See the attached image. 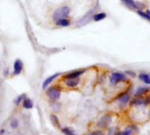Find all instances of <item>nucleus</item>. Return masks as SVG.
Segmentation results:
<instances>
[{"label":"nucleus","mask_w":150,"mask_h":135,"mask_svg":"<svg viewBox=\"0 0 150 135\" xmlns=\"http://www.w3.org/2000/svg\"><path fill=\"white\" fill-rule=\"evenodd\" d=\"M46 96L50 99L51 102H57L62 94V87L58 84L48 86L46 90Z\"/></svg>","instance_id":"obj_1"},{"label":"nucleus","mask_w":150,"mask_h":135,"mask_svg":"<svg viewBox=\"0 0 150 135\" xmlns=\"http://www.w3.org/2000/svg\"><path fill=\"white\" fill-rule=\"evenodd\" d=\"M127 81V76L122 72H112L110 76V83L112 85H118L119 83Z\"/></svg>","instance_id":"obj_2"},{"label":"nucleus","mask_w":150,"mask_h":135,"mask_svg":"<svg viewBox=\"0 0 150 135\" xmlns=\"http://www.w3.org/2000/svg\"><path fill=\"white\" fill-rule=\"evenodd\" d=\"M70 12V9L68 7V6H62L60 8H58L54 12V16H53V18L54 20L56 22L60 19H62V18H66L69 14Z\"/></svg>","instance_id":"obj_3"},{"label":"nucleus","mask_w":150,"mask_h":135,"mask_svg":"<svg viewBox=\"0 0 150 135\" xmlns=\"http://www.w3.org/2000/svg\"><path fill=\"white\" fill-rule=\"evenodd\" d=\"M86 72L85 69H76L70 72L66 73L62 78L63 79H76V78H80L81 76H83L84 73Z\"/></svg>","instance_id":"obj_4"},{"label":"nucleus","mask_w":150,"mask_h":135,"mask_svg":"<svg viewBox=\"0 0 150 135\" xmlns=\"http://www.w3.org/2000/svg\"><path fill=\"white\" fill-rule=\"evenodd\" d=\"M112 115H109V114L101 117V119L98 122V127L100 129H105V128H107L110 126L111 122H112Z\"/></svg>","instance_id":"obj_5"},{"label":"nucleus","mask_w":150,"mask_h":135,"mask_svg":"<svg viewBox=\"0 0 150 135\" xmlns=\"http://www.w3.org/2000/svg\"><path fill=\"white\" fill-rule=\"evenodd\" d=\"M149 104L147 103L146 98L145 97H134L132 100L129 102L130 106H146Z\"/></svg>","instance_id":"obj_6"},{"label":"nucleus","mask_w":150,"mask_h":135,"mask_svg":"<svg viewBox=\"0 0 150 135\" xmlns=\"http://www.w3.org/2000/svg\"><path fill=\"white\" fill-rule=\"evenodd\" d=\"M117 101H119V103L121 105H125L127 104H128L131 100V96L128 92H121L120 93L116 98H115Z\"/></svg>","instance_id":"obj_7"},{"label":"nucleus","mask_w":150,"mask_h":135,"mask_svg":"<svg viewBox=\"0 0 150 135\" xmlns=\"http://www.w3.org/2000/svg\"><path fill=\"white\" fill-rule=\"evenodd\" d=\"M24 68L23 61L20 59H17L14 63H13V71H12V76H18L22 73Z\"/></svg>","instance_id":"obj_8"},{"label":"nucleus","mask_w":150,"mask_h":135,"mask_svg":"<svg viewBox=\"0 0 150 135\" xmlns=\"http://www.w3.org/2000/svg\"><path fill=\"white\" fill-rule=\"evenodd\" d=\"M63 83L64 86L69 88V89H74L76 88L79 83H80V78H76V79H63Z\"/></svg>","instance_id":"obj_9"},{"label":"nucleus","mask_w":150,"mask_h":135,"mask_svg":"<svg viewBox=\"0 0 150 135\" xmlns=\"http://www.w3.org/2000/svg\"><path fill=\"white\" fill-rule=\"evenodd\" d=\"M61 76V73H56V74H54V75H51V76H49L48 77H47L45 80H44V82L42 83V89L43 90H46L55 79H57L59 76Z\"/></svg>","instance_id":"obj_10"},{"label":"nucleus","mask_w":150,"mask_h":135,"mask_svg":"<svg viewBox=\"0 0 150 135\" xmlns=\"http://www.w3.org/2000/svg\"><path fill=\"white\" fill-rule=\"evenodd\" d=\"M92 13H93V10L90 11L89 12H87L85 14V16H83L81 19H79L77 22H76V25L77 26H83L84 25H86L92 18Z\"/></svg>","instance_id":"obj_11"},{"label":"nucleus","mask_w":150,"mask_h":135,"mask_svg":"<svg viewBox=\"0 0 150 135\" xmlns=\"http://www.w3.org/2000/svg\"><path fill=\"white\" fill-rule=\"evenodd\" d=\"M150 92L149 87H146V86H140L139 88L136 89L135 92H134V97H144L146 95H148Z\"/></svg>","instance_id":"obj_12"},{"label":"nucleus","mask_w":150,"mask_h":135,"mask_svg":"<svg viewBox=\"0 0 150 135\" xmlns=\"http://www.w3.org/2000/svg\"><path fill=\"white\" fill-rule=\"evenodd\" d=\"M21 105H22V107L24 109H25V110H31V109L33 108V100L31 98H27V97L23 100Z\"/></svg>","instance_id":"obj_13"},{"label":"nucleus","mask_w":150,"mask_h":135,"mask_svg":"<svg viewBox=\"0 0 150 135\" xmlns=\"http://www.w3.org/2000/svg\"><path fill=\"white\" fill-rule=\"evenodd\" d=\"M138 78L143 82L145 84H148L150 85V74L149 73H146V72H142L138 75Z\"/></svg>","instance_id":"obj_14"},{"label":"nucleus","mask_w":150,"mask_h":135,"mask_svg":"<svg viewBox=\"0 0 150 135\" xmlns=\"http://www.w3.org/2000/svg\"><path fill=\"white\" fill-rule=\"evenodd\" d=\"M50 121L53 124V126L56 128H60L61 127V123L60 120L58 119V117L55 114H51L50 115Z\"/></svg>","instance_id":"obj_15"},{"label":"nucleus","mask_w":150,"mask_h":135,"mask_svg":"<svg viewBox=\"0 0 150 135\" xmlns=\"http://www.w3.org/2000/svg\"><path fill=\"white\" fill-rule=\"evenodd\" d=\"M137 127L134 125H131V126H127L122 132L124 135H132L135 131H136Z\"/></svg>","instance_id":"obj_16"},{"label":"nucleus","mask_w":150,"mask_h":135,"mask_svg":"<svg viewBox=\"0 0 150 135\" xmlns=\"http://www.w3.org/2000/svg\"><path fill=\"white\" fill-rule=\"evenodd\" d=\"M25 98H26V95H25V93H22V94L18 95V96L15 98V100H14V105H15L16 106H19V105L22 104L23 100H24Z\"/></svg>","instance_id":"obj_17"},{"label":"nucleus","mask_w":150,"mask_h":135,"mask_svg":"<svg viewBox=\"0 0 150 135\" xmlns=\"http://www.w3.org/2000/svg\"><path fill=\"white\" fill-rule=\"evenodd\" d=\"M55 24L58 25V26H62V27H66V26H69L70 25V21L67 18H62V19H60L58 21L55 22Z\"/></svg>","instance_id":"obj_18"},{"label":"nucleus","mask_w":150,"mask_h":135,"mask_svg":"<svg viewBox=\"0 0 150 135\" xmlns=\"http://www.w3.org/2000/svg\"><path fill=\"white\" fill-rule=\"evenodd\" d=\"M105 17H106V14H105V12H99V13L94 14L92 18H93V19H94L95 21H100V20L105 18Z\"/></svg>","instance_id":"obj_19"},{"label":"nucleus","mask_w":150,"mask_h":135,"mask_svg":"<svg viewBox=\"0 0 150 135\" xmlns=\"http://www.w3.org/2000/svg\"><path fill=\"white\" fill-rule=\"evenodd\" d=\"M62 133L64 135H76L75 131L70 127H63V128H62Z\"/></svg>","instance_id":"obj_20"},{"label":"nucleus","mask_w":150,"mask_h":135,"mask_svg":"<svg viewBox=\"0 0 150 135\" xmlns=\"http://www.w3.org/2000/svg\"><path fill=\"white\" fill-rule=\"evenodd\" d=\"M123 3H125L129 8H133V9H136L138 7L137 4L134 2V0H122Z\"/></svg>","instance_id":"obj_21"},{"label":"nucleus","mask_w":150,"mask_h":135,"mask_svg":"<svg viewBox=\"0 0 150 135\" xmlns=\"http://www.w3.org/2000/svg\"><path fill=\"white\" fill-rule=\"evenodd\" d=\"M10 126H11V127L12 129H17V128L18 127V126H19V122H18V120L16 118H14V119H12L11 120Z\"/></svg>","instance_id":"obj_22"},{"label":"nucleus","mask_w":150,"mask_h":135,"mask_svg":"<svg viewBox=\"0 0 150 135\" xmlns=\"http://www.w3.org/2000/svg\"><path fill=\"white\" fill-rule=\"evenodd\" d=\"M51 103H52V105H51L52 109L54 112H59L60 111V108H61V105L58 102H51Z\"/></svg>","instance_id":"obj_23"},{"label":"nucleus","mask_w":150,"mask_h":135,"mask_svg":"<svg viewBox=\"0 0 150 135\" xmlns=\"http://www.w3.org/2000/svg\"><path fill=\"white\" fill-rule=\"evenodd\" d=\"M137 13H138L140 16H142V18H146V19H148L149 21H150V15H149L147 12H144V11H138Z\"/></svg>","instance_id":"obj_24"},{"label":"nucleus","mask_w":150,"mask_h":135,"mask_svg":"<svg viewBox=\"0 0 150 135\" xmlns=\"http://www.w3.org/2000/svg\"><path fill=\"white\" fill-rule=\"evenodd\" d=\"M87 135H105V133L102 130H95V131L91 132Z\"/></svg>","instance_id":"obj_25"},{"label":"nucleus","mask_w":150,"mask_h":135,"mask_svg":"<svg viewBox=\"0 0 150 135\" xmlns=\"http://www.w3.org/2000/svg\"><path fill=\"white\" fill-rule=\"evenodd\" d=\"M125 74H126L127 76H131V77H136V76H137V74H136L134 71H133V70H127Z\"/></svg>","instance_id":"obj_26"},{"label":"nucleus","mask_w":150,"mask_h":135,"mask_svg":"<svg viewBox=\"0 0 150 135\" xmlns=\"http://www.w3.org/2000/svg\"><path fill=\"white\" fill-rule=\"evenodd\" d=\"M9 69H5L4 70V73H3V75L4 76H9Z\"/></svg>","instance_id":"obj_27"},{"label":"nucleus","mask_w":150,"mask_h":135,"mask_svg":"<svg viewBox=\"0 0 150 135\" xmlns=\"http://www.w3.org/2000/svg\"><path fill=\"white\" fill-rule=\"evenodd\" d=\"M145 98H146V100H147V103L150 105V93H149L148 95H146L145 96Z\"/></svg>","instance_id":"obj_28"},{"label":"nucleus","mask_w":150,"mask_h":135,"mask_svg":"<svg viewBox=\"0 0 150 135\" xmlns=\"http://www.w3.org/2000/svg\"><path fill=\"white\" fill-rule=\"evenodd\" d=\"M112 135H124V134L122 131H118V132H115Z\"/></svg>","instance_id":"obj_29"},{"label":"nucleus","mask_w":150,"mask_h":135,"mask_svg":"<svg viewBox=\"0 0 150 135\" xmlns=\"http://www.w3.org/2000/svg\"><path fill=\"white\" fill-rule=\"evenodd\" d=\"M4 133H5V130H4V129H1V130H0V135L4 134Z\"/></svg>","instance_id":"obj_30"},{"label":"nucleus","mask_w":150,"mask_h":135,"mask_svg":"<svg viewBox=\"0 0 150 135\" xmlns=\"http://www.w3.org/2000/svg\"><path fill=\"white\" fill-rule=\"evenodd\" d=\"M146 12H147V13H148L149 15H150V10H149V11H147Z\"/></svg>","instance_id":"obj_31"}]
</instances>
